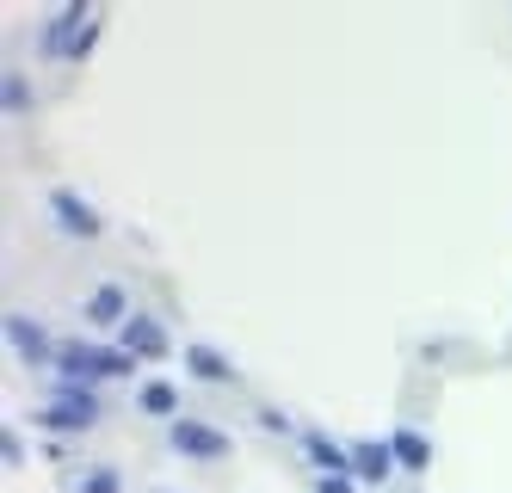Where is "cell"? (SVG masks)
Here are the masks:
<instances>
[{
    "label": "cell",
    "mask_w": 512,
    "mask_h": 493,
    "mask_svg": "<svg viewBox=\"0 0 512 493\" xmlns=\"http://www.w3.org/2000/svg\"><path fill=\"white\" fill-rule=\"evenodd\" d=\"M186 364H192L198 376H216V383H223V376H229V364H223V358H216L210 346H192V352H186Z\"/></svg>",
    "instance_id": "11"
},
{
    "label": "cell",
    "mask_w": 512,
    "mask_h": 493,
    "mask_svg": "<svg viewBox=\"0 0 512 493\" xmlns=\"http://www.w3.org/2000/svg\"><path fill=\"white\" fill-rule=\"evenodd\" d=\"M309 457H315L327 475H346V469H352V450H340L334 438H321V432H309Z\"/></svg>",
    "instance_id": "10"
},
{
    "label": "cell",
    "mask_w": 512,
    "mask_h": 493,
    "mask_svg": "<svg viewBox=\"0 0 512 493\" xmlns=\"http://www.w3.org/2000/svg\"><path fill=\"white\" fill-rule=\"evenodd\" d=\"M321 493H352V481H346V475H327V481H321Z\"/></svg>",
    "instance_id": "16"
},
{
    "label": "cell",
    "mask_w": 512,
    "mask_h": 493,
    "mask_svg": "<svg viewBox=\"0 0 512 493\" xmlns=\"http://www.w3.org/2000/svg\"><path fill=\"white\" fill-rule=\"evenodd\" d=\"M50 216L62 222L68 235H81V241H93V235H99V216L87 210V198H81V192H68V185H56V192H50Z\"/></svg>",
    "instance_id": "4"
},
{
    "label": "cell",
    "mask_w": 512,
    "mask_h": 493,
    "mask_svg": "<svg viewBox=\"0 0 512 493\" xmlns=\"http://www.w3.org/2000/svg\"><path fill=\"white\" fill-rule=\"evenodd\" d=\"M124 352H130V358H167V333H161V321L130 315V321H124Z\"/></svg>",
    "instance_id": "6"
},
{
    "label": "cell",
    "mask_w": 512,
    "mask_h": 493,
    "mask_svg": "<svg viewBox=\"0 0 512 493\" xmlns=\"http://www.w3.org/2000/svg\"><path fill=\"white\" fill-rule=\"evenodd\" d=\"M389 450H395L401 469H426V463H432V444H426V432H414V426H395V432H389Z\"/></svg>",
    "instance_id": "7"
},
{
    "label": "cell",
    "mask_w": 512,
    "mask_h": 493,
    "mask_svg": "<svg viewBox=\"0 0 512 493\" xmlns=\"http://www.w3.org/2000/svg\"><path fill=\"white\" fill-rule=\"evenodd\" d=\"M31 105V87L19 81V74H7V111H25Z\"/></svg>",
    "instance_id": "14"
},
{
    "label": "cell",
    "mask_w": 512,
    "mask_h": 493,
    "mask_svg": "<svg viewBox=\"0 0 512 493\" xmlns=\"http://www.w3.org/2000/svg\"><path fill=\"white\" fill-rule=\"evenodd\" d=\"M93 19H87V0H68V7L44 25V50H56V56H68V50H75V37L87 31Z\"/></svg>",
    "instance_id": "5"
},
{
    "label": "cell",
    "mask_w": 512,
    "mask_h": 493,
    "mask_svg": "<svg viewBox=\"0 0 512 493\" xmlns=\"http://www.w3.org/2000/svg\"><path fill=\"white\" fill-rule=\"evenodd\" d=\"M44 420H50L56 432L93 426V420H99V395H93V383H62V389H56V401L44 407Z\"/></svg>",
    "instance_id": "1"
},
{
    "label": "cell",
    "mask_w": 512,
    "mask_h": 493,
    "mask_svg": "<svg viewBox=\"0 0 512 493\" xmlns=\"http://www.w3.org/2000/svg\"><path fill=\"white\" fill-rule=\"evenodd\" d=\"M7 346L25 358V364H44V358H56V346H50V327L44 321H31V315H7Z\"/></svg>",
    "instance_id": "2"
},
{
    "label": "cell",
    "mask_w": 512,
    "mask_h": 493,
    "mask_svg": "<svg viewBox=\"0 0 512 493\" xmlns=\"http://www.w3.org/2000/svg\"><path fill=\"white\" fill-rule=\"evenodd\" d=\"M173 450L179 457H223L229 450V432H216V426H204V420H173Z\"/></svg>",
    "instance_id": "3"
},
{
    "label": "cell",
    "mask_w": 512,
    "mask_h": 493,
    "mask_svg": "<svg viewBox=\"0 0 512 493\" xmlns=\"http://www.w3.org/2000/svg\"><path fill=\"white\" fill-rule=\"evenodd\" d=\"M136 407H142V413H173V389H167V383H142Z\"/></svg>",
    "instance_id": "12"
},
{
    "label": "cell",
    "mask_w": 512,
    "mask_h": 493,
    "mask_svg": "<svg viewBox=\"0 0 512 493\" xmlns=\"http://www.w3.org/2000/svg\"><path fill=\"white\" fill-rule=\"evenodd\" d=\"M389 463H395V450H389V444H377V438H358V444H352V469H358L364 481L389 475Z\"/></svg>",
    "instance_id": "8"
},
{
    "label": "cell",
    "mask_w": 512,
    "mask_h": 493,
    "mask_svg": "<svg viewBox=\"0 0 512 493\" xmlns=\"http://www.w3.org/2000/svg\"><path fill=\"white\" fill-rule=\"evenodd\" d=\"M93 37H99V19H93L81 37H75V50H68V62H75V56H87V50H93Z\"/></svg>",
    "instance_id": "15"
},
{
    "label": "cell",
    "mask_w": 512,
    "mask_h": 493,
    "mask_svg": "<svg viewBox=\"0 0 512 493\" xmlns=\"http://www.w3.org/2000/svg\"><path fill=\"white\" fill-rule=\"evenodd\" d=\"M87 321H93V327H112V321H130V315H124V290H118V284H99V290L87 296Z\"/></svg>",
    "instance_id": "9"
},
{
    "label": "cell",
    "mask_w": 512,
    "mask_h": 493,
    "mask_svg": "<svg viewBox=\"0 0 512 493\" xmlns=\"http://www.w3.org/2000/svg\"><path fill=\"white\" fill-rule=\"evenodd\" d=\"M81 493H118V469H93V475L81 481Z\"/></svg>",
    "instance_id": "13"
}]
</instances>
